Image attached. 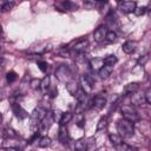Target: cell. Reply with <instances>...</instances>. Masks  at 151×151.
<instances>
[{
    "label": "cell",
    "mask_w": 151,
    "mask_h": 151,
    "mask_svg": "<svg viewBox=\"0 0 151 151\" xmlns=\"http://www.w3.org/2000/svg\"><path fill=\"white\" fill-rule=\"evenodd\" d=\"M117 131L119 132V136L123 138H130L134 134V125L132 122L123 118L118 120L117 123Z\"/></svg>",
    "instance_id": "obj_1"
},
{
    "label": "cell",
    "mask_w": 151,
    "mask_h": 151,
    "mask_svg": "<svg viewBox=\"0 0 151 151\" xmlns=\"http://www.w3.org/2000/svg\"><path fill=\"white\" fill-rule=\"evenodd\" d=\"M120 112H122V116L123 118L132 122V123H137L139 122L140 117L138 114V112L136 111V109L132 106V105H124L120 107Z\"/></svg>",
    "instance_id": "obj_2"
},
{
    "label": "cell",
    "mask_w": 151,
    "mask_h": 151,
    "mask_svg": "<svg viewBox=\"0 0 151 151\" xmlns=\"http://www.w3.org/2000/svg\"><path fill=\"white\" fill-rule=\"evenodd\" d=\"M55 77L58 80H60L63 83H67L70 79H72L73 72L71 71V68L67 65H60L55 70Z\"/></svg>",
    "instance_id": "obj_3"
},
{
    "label": "cell",
    "mask_w": 151,
    "mask_h": 151,
    "mask_svg": "<svg viewBox=\"0 0 151 151\" xmlns=\"http://www.w3.org/2000/svg\"><path fill=\"white\" fill-rule=\"evenodd\" d=\"M46 113H47V110H46V109H44V107H41L40 105H39L38 107H35V109L32 111L31 116H29L32 125H38V124L40 123V120L45 117V114H46Z\"/></svg>",
    "instance_id": "obj_4"
},
{
    "label": "cell",
    "mask_w": 151,
    "mask_h": 151,
    "mask_svg": "<svg viewBox=\"0 0 151 151\" xmlns=\"http://www.w3.org/2000/svg\"><path fill=\"white\" fill-rule=\"evenodd\" d=\"M53 123H54L53 114H52V112L47 111V113H46L45 117L40 120V123H39L38 125H39V129H40L41 131H46V130H48V129L52 126Z\"/></svg>",
    "instance_id": "obj_5"
},
{
    "label": "cell",
    "mask_w": 151,
    "mask_h": 151,
    "mask_svg": "<svg viewBox=\"0 0 151 151\" xmlns=\"http://www.w3.org/2000/svg\"><path fill=\"white\" fill-rule=\"evenodd\" d=\"M11 107H12V111H13V113H14V116H15L17 118H19V119H25V118L28 117V112H27L20 104L13 103Z\"/></svg>",
    "instance_id": "obj_6"
},
{
    "label": "cell",
    "mask_w": 151,
    "mask_h": 151,
    "mask_svg": "<svg viewBox=\"0 0 151 151\" xmlns=\"http://www.w3.org/2000/svg\"><path fill=\"white\" fill-rule=\"evenodd\" d=\"M58 140L63 145H67L70 142V136H68V130L66 125H60L59 131H58Z\"/></svg>",
    "instance_id": "obj_7"
},
{
    "label": "cell",
    "mask_w": 151,
    "mask_h": 151,
    "mask_svg": "<svg viewBox=\"0 0 151 151\" xmlns=\"http://www.w3.org/2000/svg\"><path fill=\"white\" fill-rule=\"evenodd\" d=\"M137 7V2L133 1V0H130V1H124L120 4L119 6V9L123 12V13H132Z\"/></svg>",
    "instance_id": "obj_8"
},
{
    "label": "cell",
    "mask_w": 151,
    "mask_h": 151,
    "mask_svg": "<svg viewBox=\"0 0 151 151\" xmlns=\"http://www.w3.org/2000/svg\"><path fill=\"white\" fill-rule=\"evenodd\" d=\"M106 32H107V28L106 26H99L94 33H93V38L97 42H101L105 40V35H106Z\"/></svg>",
    "instance_id": "obj_9"
},
{
    "label": "cell",
    "mask_w": 151,
    "mask_h": 151,
    "mask_svg": "<svg viewBox=\"0 0 151 151\" xmlns=\"http://www.w3.org/2000/svg\"><path fill=\"white\" fill-rule=\"evenodd\" d=\"M113 72V66H110V65H103L99 70H98V76L101 78V79H107Z\"/></svg>",
    "instance_id": "obj_10"
},
{
    "label": "cell",
    "mask_w": 151,
    "mask_h": 151,
    "mask_svg": "<svg viewBox=\"0 0 151 151\" xmlns=\"http://www.w3.org/2000/svg\"><path fill=\"white\" fill-rule=\"evenodd\" d=\"M66 90H67V92L71 94V96H76L77 94V92L79 91V84L72 78V79H70L67 83H66Z\"/></svg>",
    "instance_id": "obj_11"
},
{
    "label": "cell",
    "mask_w": 151,
    "mask_h": 151,
    "mask_svg": "<svg viewBox=\"0 0 151 151\" xmlns=\"http://www.w3.org/2000/svg\"><path fill=\"white\" fill-rule=\"evenodd\" d=\"M145 103V98H144V94L143 93H131V104L133 106H140Z\"/></svg>",
    "instance_id": "obj_12"
},
{
    "label": "cell",
    "mask_w": 151,
    "mask_h": 151,
    "mask_svg": "<svg viewBox=\"0 0 151 151\" xmlns=\"http://www.w3.org/2000/svg\"><path fill=\"white\" fill-rule=\"evenodd\" d=\"M80 88L85 92V93H91L92 92V90H93V85L86 79V77L85 76H81L80 77Z\"/></svg>",
    "instance_id": "obj_13"
},
{
    "label": "cell",
    "mask_w": 151,
    "mask_h": 151,
    "mask_svg": "<svg viewBox=\"0 0 151 151\" xmlns=\"http://www.w3.org/2000/svg\"><path fill=\"white\" fill-rule=\"evenodd\" d=\"M105 104H106V98L103 94H97L92 99V106H94L96 109H103Z\"/></svg>",
    "instance_id": "obj_14"
},
{
    "label": "cell",
    "mask_w": 151,
    "mask_h": 151,
    "mask_svg": "<svg viewBox=\"0 0 151 151\" xmlns=\"http://www.w3.org/2000/svg\"><path fill=\"white\" fill-rule=\"evenodd\" d=\"M87 46H88V41H87L86 39H81V40L77 41V42L73 45V47H72L71 50H73V51H76V52L80 53V52H85L86 48H87Z\"/></svg>",
    "instance_id": "obj_15"
},
{
    "label": "cell",
    "mask_w": 151,
    "mask_h": 151,
    "mask_svg": "<svg viewBox=\"0 0 151 151\" xmlns=\"http://www.w3.org/2000/svg\"><path fill=\"white\" fill-rule=\"evenodd\" d=\"M136 47H137V42H136V41H131V40L125 41V42L123 44V46H122L123 52L126 53V54L133 53V52L136 51Z\"/></svg>",
    "instance_id": "obj_16"
},
{
    "label": "cell",
    "mask_w": 151,
    "mask_h": 151,
    "mask_svg": "<svg viewBox=\"0 0 151 151\" xmlns=\"http://www.w3.org/2000/svg\"><path fill=\"white\" fill-rule=\"evenodd\" d=\"M139 83H129L127 85H125L124 87V92L126 94H131V93H134V92H138L139 90Z\"/></svg>",
    "instance_id": "obj_17"
},
{
    "label": "cell",
    "mask_w": 151,
    "mask_h": 151,
    "mask_svg": "<svg viewBox=\"0 0 151 151\" xmlns=\"http://www.w3.org/2000/svg\"><path fill=\"white\" fill-rule=\"evenodd\" d=\"M73 119V114L71 112H65L61 113L60 118H59V125H66L67 123H70Z\"/></svg>",
    "instance_id": "obj_18"
},
{
    "label": "cell",
    "mask_w": 151,
    "mask_h": 151,
    "mask_svg": "<svg viewBox=\"0 0 151 151\" xmlns=\"http://www.w3.org/2000/svg\"><path fill=\"white\" fill-rule=\"evenodd\" d=\"M74 149L78 150V151H85L87 150V142L86 139H79L74 144Z\"/></svg>",
    "instance_id": "obj_19"
},
{
    "label": "cell",
    "mask_w": 151,
    "mask_h": 151,
    "mask_svg": "<svg viewBox=\"0 0 151 151\" xmlns=\"http://www.w3.org/2000/svg\"><path fill=\"white\" fill-rule=\"evenodd\" d=\"M57 54H59V55L63 57V58L71 57V48H70L68 46H63V47H60V48L57 51Z\"/></svg>",
    "instance_id": "obj_20"
},
{
    "label": "cell",
    "mask_w": 151,
    "mask_h": 151,
    "mask_svg": "<svg viewBox=\"0 0 151 151\" xmlns=\"http://www.w3.org/2000/svg\"><path fill=\"white\" fill-rule=\"evenodd\" d=\"M117 61H118V59H117V57H116L114 54H109V55H106V57L103 59V63H104L105 65H110V66H113Z\"/></svg>",
    "instance_id": "obj_21"
},
{
    "label": "cell",
    "mask_w": 151,
    "mask_h": 151,
    "mask_svg": "<svg viewBox=\"0 0 151 151\" xmlns=\"http://www.w3.org/2000/svg\"><path fill=\"white\" fill-rule=\"evenodd\" d=\"M107 125H109V119H107V117H101V118L99 119L98 124H97V131H103V130H105V129L107 127Z\"/></svg>",
    "instance_id": "obj_22"
},
{
    "label": "cell",
    "mask_w": 151,
    "mask_h": 151,
    "mask_svg": "<svg viewBox=\"0 0 151 151\" xmlns=\"http://www.w3.org/2000/svg\"><path fill=\"white\" fill-rule=\"evenodd\" d=\"M109 139H110L111 144H112L114 147L118 146L120 143H123V137H120L119 134H110V136H109Z\"/></svg>",
    "instance_id": "obj_23"
},
{
    "label": "cell",
    "mask_w": 151,
    "mask_h": 151,
    "mask_svg": "<svg viewBox=\"0 0 151 151\" xmlns=\"http://www.w3.org/2000/svg\"><path fill=\"white\" fill-rule=\"evenodd\" d=\"M104 65L103 63V59H99V58H96V59H92L90 60V66L92 70H99L101 66Z\"/></svg>",
    "instance_id": "obj_24"
},
{
    "label": "cell",
    "mask_w": 151,
    "mask_h": 151,
    "mask_svg": "<svg viewBox=\"0 0 151 151\" xmlns=\"http://www.w3.org/2000/svg\"><path fill=\"white\" fill-rule=\"evenodd\" d=\"M39 147H48L51 145V138L47 137V136H44V137H40L39 138V143H38Z\"/></svg>",
    "instance_id": "obj_25"
},
{
    "label": "cell",
    "mask_w": 151,
    "mask_h": 151,
    "mask_svg": "<svg viewBox=\"0 0 151 151\" xmlns=\"http://www.w3.org/2000/svg\"><path fill=\"white\" fill-rule=\"evenodd\" d=\"M48 87H50V77L45 76L44 79H41V81H40V88L42 90V92H47Z\"/></svg>",
    "instance_id": "obj_26"
},
{
    "label": "cell",
    "mask_w": 151,
    "mask_h": 151,
    "mask_svg": "<svg viewBox=\"0 0 151 151\" xmlns=\"http://www.w3.org/2000/svg\"><path fill=\"white\" fill-rule=\"evenodd\" d=\"M105 40L107 42H116L117 41V33L114 31H107L105 35Z\"/></svg>",
    "instance_id": "obj_27"
},
{
    "label": "cell",
    "mask_w": 151,
    "mask_h": 151,
    "mask_svg": "<svg viewBox=\"0 0 151 151\" xmlns=\"http://www.w3.org/2000/svg\"><path fill=\"white\" fill-rule=\"evenodd\" d=\"M63 6H64L65 9H68V11H76V9L78 8V6H77L74 2H72L71 0H65V1H63Z\"/></svg>",
    "instance_id": "obj_28"
},
{
    "label": "cell",
    "mask_w": 151,
    "mask_h": 151,
    "mask_svg": "<svg viewBox=\"0 0 151 151\" xmlns=\"http://www.w3.org/2000/svg\"><path fill=\"white\" fill-rule=\"evenodd\" d=\"M17 78H18V76H17V73H15L14 71H9V72H7V74H6V80H7V83H14V81L17 80Z\"/></svg>",
    "instance_id": "obj_29"
},
{
    "label": "cell",
    "mask_w": 151,
    "mask_h": 151,
    "mask_svg": "<svg viewBox=\"0 0 151 151\" xmlns=\"http://www.w3.org/2000/svg\"><path fill=\"white\" fill-rule=\"evenodd\" d=\"M37 65H38L39 70H40L42 73H46V72H47L48 65H47V63H46V61H44V60H38V61H37Z\"/></svg>",
    "instance_id": "obj_30"
},
{
    "label": "cell",
    "mask_w": 151,
    "mask_h": 151,
    "mask_svg": "<svg viewBox=\"0 0 151 151\" xmlns=\"http://www.w3.org/2000/svg\"><path fill=\"white\" fill-rule=\"evenodd\" d=\"M116 149L119 150V151H131V150H134V147H132V146H130V145H127L125 143H120L118 146H116Z\"/></svg>",
    "instance_id": "obj_31"
},
{
    "label": "cell",
    "mask_w": 151,
    "mask_h": 151,
    "mask_svg": "<svg viewBox=\"0 0 151 151\" xmlns=\"http://www.w3.org/2000/svg\"><path fill=\"white\" fill-rule=\"evenodd\" d=\"M40 79H37V78H34V79H31L29 80V86L33 88V90H38V88H40Z\"/></svg>",
    "instance_id": "obj_32"
},
{
    "label": "cell",
    "mask_w": 151,
    "mask_h": 151,
    "mask_svg": "<svg viewBox=\"0 0 151 151\" xmlns=\"http://www.w3.org/2000/svg\"><path fill=\"white\" fill-rule=\"evenodd\" d=\"M13 6H14V2H13V1H11V2H9V1H6V2L1 6V12H4V13H5V12H8L9 9H12Z\"/></svg>",
    "instance_id": "obj_33"
},
{
    "label": "cell",
    "mask_w": 151,
    "mask_h": 151,
    "mask_svg": "<svg viewBox=\"0 0 151 151\" xmlns=\"http://www.w3.org/2000/svg\"><path fill=\"white\" fill-rule=\"evenodd\" d=\"M5 136L7 138H15L17 137V132L12 127H7V129H5Z\"/></svg>",
    "instance_id": "obj_34"
},
{
    "label": "cell",
    "mask_w": 151,
    "mask_h": 151,
    "mask_svg": "<svg viewBox=\"0 0 151 151\" xmlns=\"http://www.w3.org/2000/svg\"><path fill=\"white\" fill-rule=\"evenodd\" d=\"M77 125L79 127H84V125H85V117L83 116V113H78V116H77Z\"/></svg>",
    "instance_id": "obj_35"
},
{
    "label": "cell",
    "mask_w": 151,
    "mask_h": 151,
    "mask_svg": "<svg viewBox=\"0 0 151 151\" xmlns=\"http://www.w3.org/2000/svg\"><path fill=\"white\" fill-rule=\"evenodd\" d=\"M147 60H149V54L146 53V54H144V55H142V57H139V58H138L137 64H138V65L144 66V65L146 64V61H147Z\"/></svg>",
    "instance_id": "obj_36"
},
{
    "label": "cell",
    "mask_w": 151,
    "mask_h": 151,
    "mask_svg": "<svg viewBox=\"0 0 151 151\" xmlns=\"http://www.w3.org/2000/svg\"><path fill=\"white\" fill-rule=\"evenodd\" d=\"M86 142H87V150H93V149H96V139L94 138H88V139H86Z\"/></svg>",
    "instance_id": "obj_37"
},
{
    "label": "cell",
    "mask_w": 151,
    "mask_h": 151,
    "mask_svg": "<svg viewBox=\"0 0 151 151\" xmlns=\"http://www.w3.org/2000/svg\"><path fill=\"white\" fill-rule=\"evenodd\" d=\"M146 12V7H136V9L133 11V13L137 15V17H140V15H143L144 13Z\"/></svg>",
    "instance_id": "obj_38"
},
{
    "label": "cell",
    "mask_w": 151,
    "mask_h": 151,
    "mask_svg": "<svg viewBox=\"0 0 151 151\" xmlns=\"http://www.w3.org/2000/svg\"><path fill=\"white\" fill-rule=\"evenodd\" d=\"M144 98H145V103L151 104V88H147L144 93Z\"/></svg>",
    "instance_id": "obj_39"
},
{
    "label": "cell",
    "mask_w": 151,
    "mask_h": 151,
    "mask_svg": "<svg viewBox=\"0 0 151 151\" xmlns=\"http://www.w3.org/2000/svg\"><path fill=\"white\" fill-rule=\"evenodd\" d=\"M96 4V0H84V6L86 8H92Z\"/></svg>",
    "instance_id": "obj_40"
},
{
    "label": "cell",
    "mask_w": 151,
    "mask_h": 151,
    "mask_svg": "<svg viewBox=\"0 0 151 151\" xmlns=\"http://www.w3.org/2000/svg\"><path fill=\"white\" fill-rule=\"evenodd\" d=\"M39 138H40V132H35V133L31 137V139H29V142H28V143H29V144H33V143H34V142H37Z\"/></svg>",
    "instance_id": "obj_41"
},
{
    "label": "cell",
    "mask_w": 151,
    "mask_h": 151,
    "mask_svg": "<svg viewBox=\"0 0 151 151\" xmlns=\"http://www.w3.org/2000/svg\"><path fill=\"white\" fill-rule=\"evenodd\" d=\"M6 90L4 88V87H0V100H2V99H5L6 98Z\"/></svg>",
    "instance_id": "obj_42"
},
{
    "label": "cell",
    "mask_w": 151,
    "mask_h": 151,
    "mask_svg": "<svg viewBox=\"0 0 151 151\" xmlns=\"http://www.w3.org/2000/svg\"><path fill=\"white\" fill-rule=\"evenodd\" d=\"M48 93H50V96H51V97H55V96L58 94V90H57V88H53V90L48 91Z\"/></svg>",
    "instance_id": "obj_43"
},
{
    "label": "cell",
    "mask_w": 151,
    "mask_h": 151,
    "mask_svg": "<svg viewBox=\"0 0 151 151\" xmlns=\"http://www.w3.org/2000/svg\"><path fill=\"white\" fill-rule=\"evenodd\" d=\"M2 33H4V32H2V27H1V25H0V37L2 35Z\"/></svg>",
    "instance_id": "obj_44"
},
{
    "label": "cell",
    "mask_w": 151,
    "mask_h": 151,
    "mask_svg": "<svg viewBox=\"0 0 151 151\" xmlns=\"http://www.w3.org/2000/svg\"><path fill=\"white\" fill-rule=\"evenodd\" d=\"M107 0H99V2H106Z\"/></svg>",
    "instance_id": "obj_45"
},
{
    "label": "cell",
    "mask_w": 151,
    "mask_h": 151,
    "mask_svg": "<svg viewBox=\"0 0 151 151\" xmlns=\"http://www.w3.org/2000/svg\"><path fill=\"white\" fill-rule=\"evenodd\" d=\"M116 1H117V2H122L123 0H116Z\"/></svg>",
    "instance_id": "obj_46"
},
{
    "label": "cell",
    "mask_w": 151,
    "mask_h": 151,
    "mask_svg": "<svg viewBox=\"0 0 151 151\" xmlns=\"http://www.w3.org/2000/svg\"><path fill=\"white\" fill-rule=\"evenodd\" d=\"M0 122H1V114H0Z\"/></svg>",
    "instance_id": "obj_47"
}]
</instances>
